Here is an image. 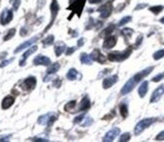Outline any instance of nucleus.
I'll return each instance as SVG.
<instances>
[{
  "label": "nucleus",
  "mask_w": 164,
  "mask_h": 142,
  "mask_svg": "<svg viewBox=\"0 0 164 142\" xmlns=\"http://www.w3.org/2000/svg\"><path fill=\"white\" fill-rule=\"evenodd\" d=\"M153 70H154V67H148V68H146L145 70L137 73L136 75H134L132 78H130V79L127 81V83L123 86V88L121 89V92H120L121 95L125 96V95L129 94V93L136 87L137 84L142 81L145 77H147L148 75H150Z\"/></svg>",
  "instance_id": "nucleus-1"
},
{
  "label": "nucleus",
  "mask_w": 164,
  "mask_h": 142,
  "mask_svg": "<svg viewBox=\"0 0 164 142\" xmlns=\"http://www.w3.org/2000/svg\"><path fill=\"white\" fill-rule=\"evenodd\" d=\"M132 54V47H129L127 50H125L123 53H119V51H113V53L109 54L108 59L111 62H123L125 59H127L130 55Z\"/></svg>",
  "instance_id": "nucleus-2"
},
{
  "label": "nucleus",
  "mask_w": 164,
  "mask_h": 142,
  "mask_svg": "<svg viewBox=\"0 0 164 142\" xmlns=\"http://www.w3.org/2000/svg\"><path fill=\"white\" fill-rule=\"evenodd\" d=\"M156 120L155 118H145L143 120L139 121L136 124L135 126V129H134V133L136 134V135H139L141 134L145 129H147L149 126H151L153 124V122Z\"/></svg>",
  "instance_id": "nucleus-3"
},
{
  "label": "nucleus",
  "mask_w": 164,
  "mask_h": 142,
  "mask_svg": "<svg viewBox=\"0 0 164 142\" xmlns=\"http://www.w3.org/2000/svg\"><path fill=\"white\" fill-rule=\"evenodd\" d=\"M58 116L55 114H46V115H42L40 117L38 118V120H37V123H38L39 125H53V123L57 120Z\"/></svg>",
  "instance_id": "nucleus-4"
},
{
  "label": "nucleus",
  "mask_w": 164,
  "mask_h": 142,
  "mask_svg": "<svg viewBox=\"0 0 164 142\" xmlns=\"http://www.w3.org/2000/svg\"><path fill=\"white\" fill-rule=\"evenodd\" d=\"M121 132V130L120 128H118V127H115V128H112L111 130H109L107 133H106V135L104 136V139L103 141L104 142H112V141H114L115 139H116V137L120 134Z\"/></svg>",
  "instance_id": "nucleus-5"
},
{
  "label": "nucleus",
  "mask_w": 164,
  "mask_h": 142,
  "mask_svg": "<svg viewBox=\"0 0 164 142\" xmlns=\"http://www.w3.org/2000/svg\"><path fill=\"white\" fill-rule=\"evenodd\" d=\"M164 95V84L160 85L158 88L155 89V91L152 93L151 98H150V103H156L161 99V97Z\"/></svg>",
  "instance_id": "nucleus-6"
},
{
  "label": "nucleus",
  "mask_w": 164,
  "mask_h": 142,
  "mask_svg": "<svg viewBox=\"0 0 164 142\" xmlns=\"http://www.w3.org/2000/svg\"><path fill=\"white\" fill-rule=\"evenodd\" d=\"M33 65L34 66H50V59L48 57H46V55H37V57H35L34 59H33Z\"/></svg>",
  "instance_id": "nucleus-7"
},
{
  "label": "nucleus",
  "mask_w": 164,
  "mask_h": 142,
  "mask_svg": "<svg viewBox=\"0 0 164 142\" xmlns=\"http://www.w3.org/2000/svg\"><path fill=\"white\" fill-rule=\"evenodd\" d=\"M118 75H112V76L107 77L105 80L103 81V88L104 89H110L118 82Z\"/></svg>",
  "instance_id": "nucleus-8"
},
{
  "label": "nucleus",
  "mask_w": 164,
  "mask_h": 142,
  "mask_svg": "<svg viewBox=\"0 0 164 142\" xmlns=\"http://www.w3.org/2000/svg\"><path fill=\"white\" fill-rule=\"evenodd\" d=\"M112 9H113V6H112L111 2H108L103 6H101L98 9V11L101 13V18H107L111 14Z\"/></svg>",
  "instance_id": "nucleus-9"
},
{
  "label": "nucleus",
  "mask_w": 164,
  "mask_h": 142,
  "mask_svg": "<svg viewBox=\"0 0 164 142\" xmlns=\"http://www.w3.org/2000/svg\"><path fill=\"white\" fill-rule=\"evenodd\" d=\"M90 57L92 59V61L97 62L99 63H106V59L105 57L101 54V51L99 50H94L92 51V54L90 55Z\"/></svg>",
  "instance_id": "nucleus-10"
},
{
  "label": "nucleus",
  "mask_w": 164,
  "mask_h": 142,
  "mask_svg": "<svg viewBox=\"0 0 164 142\" xmlns=\"http://www.w3.org/2000/svg\"><path fill=\"white\" fill-rule=\"evenodd\" d=\"M36 87V79L34 77H28L23 81V88L26 91H31Z\"/></svg>",
  "instance_id": "nucleus-11"
},
{
  "label": "nucleus",
  "mask_w": 164,
  "mask_h": 142,
  "mask_svg": "<svg viewBox=\"0 0 164 142\" xmlns=\"http://www.w3.org/2000/svg\"><path fill=\"white\" fill-rule=\"evenodd\" d=\"M14 102H15V98H14L13 96L8 95V96L4 97V99H3L2 102H1V108H2V110L9 109V108L14 104Z\"/></svg>",
  "instance_id": "nucleus-12"
},
{
  "label": "nucleus",
  "mask_w": 164,
  "mask_h": 142,
  "mask_svg": "<svg viewBox=\"0 0 164 142\" xmlns=\"http://www.w3.org/2000/svg\"><path fill=\"white\" fill-rule=\"evenodd\" d=\"M116 43H117V39L115 36H107V39H105V42L103 43V47L106 48V50H111V48H113L115 46H116Z\"/></svg>",
  "instance_id": "nucleus-13"
},
{
  "label": "nucleus",
  "mask_w": 164,
  "mask_h": 142,
  "mask_svg": "<svg viewBox=\"0 0 164 142\" xmlns=\"http://www.w3.org/2000/svg\"><path fill=\"white\" fill-rule=\"evenodd\" d=\"M37 39H38V37H32V39H30L29 40H27V42H25V43H23L22 44H20L19 47H16V50L14 51V53H15V54H18V53H19V51H21L22 50H24V48L29 47L31 46V44L34 43Z\"/></svg>",
  "instance_id": "nucleus-14"
},
{
  "label": "nucleus",
  "mask_w": 164,
  "mask_h": 142,
  "mask_svg": "<svg viewBox=\"0 0 164 142\" xmlns=\"http://www.w3.org/2000/svg\"><path fill=\"white\" fill-rule=\"evenodd\" d=\"M12 11L10 10H5L4 12L2 13L1 15V19H0V22H1V24H7L8 22L11 21V19H12Z\"/></svg>",
  "instance_id": "nucleus-15"
},
{
  "label": "nucleus",
  "mask_w": 164,
  "mask_h": 142,
  "mask_svg": "<svg viewBox=\"0 0 164 142\" xmlns=\"http://www.w3.org/2000/svg\"><path fill=\"white\" fill-rule=\"evenodd\" d=\"M90 107H91V101H90V99H89L88 96H86L81 101V103L79 105V111H86Z\"/></svg>",
  "instance_id": "nucleus-16"
},
{
  "label": "nucleus",
  "mask_w": 164,
  "mask_h": 142,
  "mask_svg": "<svg viewBox=\"0 0 164 142\" xmlns=\"http://www.w3.org/2000/svg\"><path fill=\"white\" fill-rule=\"evenodd\" d=\"M66 51V44L62 42H58L55 43L54 46V53L57 57H61V55Z\"/></svg>",
  "instance_id": "nucleus-17"
},
{
  "label": "nucleus",
  "mask_w": 164,
  "mask_h": 142,
  "mask_svg": "<svg viewBox=\"0 0 164 142\" xmlns=\"http://www.w3.org/2000/svg\"><path fill=\"white\" fill-rule=\"evenodd\" d=\"M36 50H37V46H33V47H29L28 50L25 51L23 55H22V61H20L19 65H20V66H23L24 63H25V61H26V59L29 57V55H31L33 53H35Z\"/></svg>",
  "instance_id": "nucleus-18"
},
{
  "label": "nucleus",
  "mask_w": 164,
  "mask_h": 142,
  "mask_svg": "<svg viewBox=\"0 0 164 142\" xmlns=\"http://www.w3.org/2000/svg\"><path fill=\"white\" fill-rule=\"evenodd\" d=\"M148 82L147 81H144L142 82V84L140 85L139 89H138V94H139L140 98H144L145 96H146L147 92H148Z\"/></svg>",
  "instance_id": "nucleus-19"
},
{
  "label": "nucleus",
  "mask_w": 164,
  "mask_h": 142,
  "mask_svg": "<svg viewBox=\"0 0 164 142\" xmlns=\"http://www.w3.org/2000/svg\"><path fill=\"white\" fill-rule=\"evenodd\" d=\"M80 73L78 72L76 69H70V71L68 73H66V79L69 81H74L78 79V77H79Z\"/></svg>",
  "instance_id": "nucleus-20"
},
{
  "label": "nucleus",
  "mask_w": 164,
  "mask_h": 142,
  "mask_svg": "<svg viewBox=\"0 0 164 142\" xmlns=\"http://www.w3.org/2000/svg\"><path fill=\"white\" fill-rule=\"evenodd\" d=\"M80 61H81L82 63H83V65H87V66H91L92 65V62H93L90 55H89L88 54H86V53L81 54Z\"/></svg>",
  "instance_id": "nucleus-21"
},
{
  "label": "nucleus",
  "mask_w": 164,
  "mask_h": 142,
  "mask_svg": "<svg viewBox=\"0 0 164 142\" xmlns=\"http://www.w3.org/2000/svg\"><path fill=\"white\" fill-rule=\"evenodd\" d=\"M85 2H86V0H77L76 3H74L72 6L74 10H77V11L79 10V15H81L82 10H83V8H84Z\"/></svg>",
  "instance_id": "nucleus-22"
},
{
  "label": "nucleus",
  "mask_w": 164,
  "mask_h": 142,
  "mask_svg": "<svg viewBox=\"0 0 164 142\" xmlns=\"http://www.w3.org/2000/svg\"><path fill=\"white\" fill-rule=\"evenodd\" d=\"M58 2H57V0H54L53 3H51V6H50V9H51V22H53L54 20V17L57 16V14H58Z\"/></svg>",
  "instance_id": "nucleus-23"
},
{
  "label": "nucleus",
  "mask_w": 164,
  "mask_h": 142,
  "mask_svg": "<svg viewBox=\"0 0 164 142\" xmlns=\"http://www.w3.org/2000/svg\"><path fill=\"white\" fill-rule=\"evenodd\" d=\"M59 68H61V66H59L58 63H53L50 67H48V69L46 71V75H54V74H55L59 70Z\"/></svg>",
  "instance_id": "nucleus-24"
},
{
  "label": "nucleus",
  "mask_w": 164,
  "mask_h": 142,
  "mask_svg": "<svg viewBox=\"0 0 164 142\" xmlns=\"http://www.w3.org/2000/svg\"><path fill=\"white\" fill-rule=\"evenodd\" d=\"M119 111H120V114L123 118H126L128 116V106L126 104H121L119 107Z\"/></svg>",
  "instance_id": "nucleus-25"
},
{
  "label": "nucleus",
  "mask_w": 164,
  "mask_h": 142,
  "mask_svg": "<svg viewBox=\"0 0 164 142\" xmlns=\"http://www.w3.org/2000/svg\"><path fill=\"white\" fill-rule=\"evenodd\" d=\"M114 28H115V26L113 24L109 25V26H108L106 29H104V30L102 31V33H101V36H109L111 33L113 32Z\"/></svg>",
  "instance_id": "nucleus-26"
},
{
  "label": "nucleus",
  "mask_w": 164,
  "mask_h": 142,
  "mask_svg": "<svg viewBox=\"0 0 164 142\" xmlns=\"http://www.w3.org/2000/svg\"><path fill=\"white\" fill-rule=\"evenodd\" d=\"M54 35L47 36L46 39L42 40L43 47H48V46H50V44H53V43H54Z\"/></svg>",
  "instance_id": "nucleus-27"
},
{
  "label": "nucleus",
  "mask_w": 164,
  "mask_h": 142,
  "mask_svg": "<svg viewBox=\"0 0 164 142\" xmlns=\"http://www.w3.org/2000/svg\"><path fill=\"white\" fill-rule=\"evenodd\" d=\"M162 58H164V48L163 50H159L157 51H155L153 54V59L155 61H158V59H161Z\"/></svg>",
  "instance_id": "nucleus-28"
},
{
  "label": "nucleus",
  "mask_w": 164,
  "mask_h": 142,
  "mask_svg": "<svg viewBox=\"0 0 164 142\" xmlns=\"http://www.w3.org/2000/svg\"><path fill=\"white\" fill-rule=\"evenodd\" d=\"M77 105V101L76 100H73V101H70L68 104H66L65 106V110L66 111H70V110H73L74 107Z\"/></svg>",
  "instance_id": "nucleus-29"
},
{
  "label": "nucleus",
  "mask_w": 164,
  "mask_h": 142,
  "mask_svg": "<svg viewBox=\"0 0 164 142\" xmlns=\"http://www.w3.org/2000/svg\"><path fill=\"white\" fill-rule=\"evenodd\" d=\"M149 10L151 11L152 13H154V14H158L160 13L161 11L163 10V7L161 5H156V6H152L149 8Z\"/></svg>",
  "instance_id": "nucleus-30"
},
{
  "label": "nucleus",
  "mask_w": 164,
  "mask_h": 142,
  "mask_svg": "<svg viewBox=\"0 0 164 142\" xmlns=\"http://www.w3.org/2000/svg\"><path fill=\"white\" fill-rule=\"evenodd\" d=\"M130 138H131V134H130L129 132H126V133H123L122 135L120 136V139H119V141L120 142H127L130 140Z\"/></svg>",
  "instance_id": "nucleus-31"
},
{
  "label": "nucleus",
  "mask_w": 164,
  "mask_h": 142,
  "mask_svg": "<svg viewBox=\"0 0 164 142\" xmlns=\"http://www.w3.org/2000/svg\"><path fill=\"white\" fill-rule=\"evenodd\" d=\"M132 20V17L131 16H125V17H123L122 19L120 20V22H119V26H123V25H125V24H127L129 23L130 21Z\"/></svg>",
  "instance_id": "nucleus-32"
},
{
  "label": "nucleus",
  "mask_w": 164,
  "mask_h": 142,
  "mask_svg": "<svg viewBox=\"0 0 164 142\" xmlns=\"http://www.w3.org/2000/svg\"><path fill=\"white\" fill-rule=\"evenodd\" d=\"M15 32H16L15 28L10 29V30H9L8 32H7V34L4 36V39H4L5 42H6V40H9L10 39H12V37L14 36V34H15Z\"/></svg>",
  "instance_id": "nucleus-33"
},
{
  "label": "nucleus",
  "mask_w": 164,
  "mask_h": 142,
  "mask_svg": "<svg viewBox=\"0 0 164 142\" xmlns=\"http://www.w3.org/2000/svg\"><path fill=\"white\" fill-rule=\"evenodd\" d=\"M84 124H82V126L83 127H89V126H91L93 123H94V120L91 118V117H85V120H84Z\"/></svg>",
  "instance_id": "nucleus-34"
},
{
  "label": "nucleus",
  "mask_w": 164,
  "mask_h": 142,
  "mask_svg": "<svg viewBox=\"0 0 164 142\" xmlns=\"http://www.w3.org/2000/svg\"><path fill=\"white\" fill-rule=\"evenodd\" d=\"M163 79H164V72L160 73V74L157 75V76H155V77L152 78V82H155V83H158V82H160V81L163 80Z\"/></svg>",
  "instance_id": "nucleus-35"
},
{
  "label": "nucleus",
  "mask_w": 164,
  "mask_h": 142,
  "mask_svg": "<svg viewBox=\"0 0 164 142\" xmlns=\"http://www.w3.org/2000/svg\"><path fill=\"white\" fill-rule=\"evenodd\" d=\"M85 117H86L85 114H81V115H79V116H77V117H74V124L81 123V122L85 119Z\"/></svg>",
  "instance_id": "nucleus-36"
},
{
  "label": "nucleus",
  "mask_w": 164,
  "mask_h": 142,
  "mask_svg": "<svg viewBox=\"0 0 164 142\" xmlns=\"http://www.w3.org/2000/svg\"><path fill=\"white\" fill-rule=\"evenodd\" d=\"M11 62H13V59H7V61H4V59H3V62L0 63V69H1V68H4V67H6L7 65H9Z\"/></svg>",
  "instance_id": "nucleus-37"
},
{
  "label": "nucleus",
  "mask_w": 164,
  "mask_h": 142,
  "mask_svg": "<svg viewBox=\"0 0 164 142\" xmlns=\"http://www.w3.org/2000/svg\"><path fill=\"white\" fill-rule=\"evenodd\" d=\"M74 51H76V47H69V48H66L65 53L66 55H73Z\"/></svg>",
  "instance_id": "nucleus-38"
},
{
  "label": "nucleus",
  "mask_w": 164,
  "mask_h": 142,
  "mask_svg": "<svg viewBox=\"0 0 164 142\" xmlns=\"http://www.w3.org/2000/svg\"><path fill=\"white\" fill-rule=\"evenodd\" d=\"M122 32H123V34L131 36V34L133 33V30H132V29H130V28H125V29H123Z\"/></svg>",
  "instance_id": "nucleus-39"
},
{
  "label": "nucleus",
  "mask_w": 164,
  "mask_h": 142,
  "mask_svg": "<svg viewBox=\"0 0 164 142\" xmlns=\"http://www.w3.org/2000/svg\"><path fill=\"white\" fill-rule=\"evenodd\" d=\"M155 140H157V141H163V140H164V130H163V131L160 132L157 136H156Z\"/></svg>",
  "instance_id": "nucleus-40"
},
{
  "label": "nucleus",
  "mask_w": 164,
  "mask_h": 142,
  "mask_svg": "<svg viewBox=\"0 0 164 142\" xmlns=\"http://www.w3.org/2000/svg\"><path fill=\"white\" fill-rule=\"evenodd\" d=\"M89 3H91V4H98V3H101L103 1V0H88Z\"/></svg>",
  "instance_id": "nucleus-41"
},
{
  "label": "nucleus",
  "mask_w": 164,
  "mask_h": 142,
  "mask_svg": "<svg viewBox=\"0 0 164 142\" xmlns=\"http://www.w3.org/2000/svg\"><path fill=\"white\" fill-rule=\"evenodd\" d=\"M31 140H32V141H42V142H43V141H47V139H43V138H38V137L32 138Z\"/></svg>",
  "instance_id": "nucleus-42"
},
{
  "label": "nucleus",
  "mask_w": 164,
  "mask_h": 142,
  "mask_svg": "<svg viewBox=\"0 0 164 142\" xmlns=\"http://www.w3.org/2000/svg\"><path fill=\"white\" fill-rule=\"evenodd\" d=\"M146 6H147L146 4H140V5L136 6L135 10H139V9H141V8H144V7H146Z\"/></svg>",
  "instance_id": "nucleus-43"
},
{
  "label": "nucleus",
  "mask_w": 164,
  "mask_h": 142,
  "mask_svg": "<svg viewBox=\"0 0 164 142\" xmlns=\"http://www.w3.org/2000/svg\"><path fill=\"white\" fill-rule=\"evenodd\" d=\"M84 44V39H81L79 42H78V47H82Z\"/></svg>",
  "instance_id": "nucleus-44"
},
{
  "label": "nucleus",
  "mask_w": 164,
  "mask_h": 142,
  "mask_svg": "<svg viewBox=\"0 0 164 142\" xmlns=\"http://www.w3.org/2000/svg\"><path fill=\"white\" fill-rule=\"evenodd\" d=\"M142 39H143V36H139V39H138L137 42H136V43H137L136 46H139V44L141 43V40H142Z\"/></svg>",
  "instance_id": "nucleus-45"
},
{
  "label": "nucleus",
  "mask_w": 164,
  "mask_h": 142,
  "mask_svg": "<svg viewBox=\"0 0 164 142\" xmlns=\"http://www.w3.org/2000/svg\"><path fill=\"white\" fill-rule=\"evenodd\" d=\"M19 1H20V0H15V3H14V8H17V7H18V5H19Z\"/></svg>",
  "instance_id": "nucleus-46"
},
{
  "label": "nucleus",
  "mask_w": 164,
  "mask_h": 142,
  "mask_svg": "<svg viewBox=\"0 0 164 142\" xmlns=\"http://www.w3.org/2000/svg\"><path fill=\"white\" fill-rule=\"evenodd\" d=\"M9 137H10V136H6V137H4V138H0V141H7V140H8Z\"/></svg>",
  "instance_id": "nucleus-47"
},
{
  "label": "nucleus",
  "mask_w": 164,
  "mask_h": 142,
  "mask_svg": "<svg viewBox=\"0 0 164 142\" xmlns=\"http://www.w3.org/2000/svg\"><path fill=\"white\" fill-rule=\"evenodd\" d=\"M160 22H161V23H163V24H164V17H162L161 19H160Z\"/></svg>",
  "instance_id": "nucleus-48"
}]
</instances>
